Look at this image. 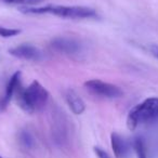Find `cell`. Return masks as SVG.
Instances as JSON below:
<instances>
[{
    "instance_id": "6da1fadb",
    "label": "cell",
    "mask_w": 158,
    "mask_h": 158,
    "mask_svg": "<svg viewBox=\"0 0 158 158\" xmlns=\"http://www.w3.org/2000/svg\"><path fill=\"white\" fill-rule=\"evenodd\" d=\"M14 94L19 106L29 114L42 110L49 99V92L37 80H34L27 88H22L20 85Z\"/></svg>"
},
{
    "instance_id": "7a4b0ae2",
    "label": "cell",
    "mask_w": 158,
    "mask_h": 158,
    "mask_svg": "<svg viewBox=\"0 0 158 158\" xmlns=\"http://www.w3.org/2000/svg\"><path fill=\"white\" fill-rule=\"evenodd\" d=\"M21 12L26 14H53L63 19H90L97 16L94 9L82 6H52L42 8H21Z\"/></svg>"
},
{
    "instance_id": "3957f363",
    "label": "cell",
    "mask_w": 158,
    "mask_h": 158,
    "mask_svg": "<svg viewBox=\"0 0 158 158\" xmlns=\"http://www.w3.org/2000/svg\"><path fill=\"white\" fill-rule=\"evenodd\" d=\"M158 118V98H149L135 105L127 117V127L134 130L140 123Z\"/></svg>"
},
{
    "instance_id": "277c9868",
    "label": "cell",
    "mask_w": 158,
    "mask_h": 158,
    "mask_svg": "<svg viewBox=\"0 0 158 158\" xmlns=\"http://www.w3.org/2000/svg\"><path fill=\"white\" fill-rule=\"evenodd\" d=\"M85 88L87 91L95 97L107 98V99H115L123 95V91L119 87L113 84L104 82L100 79H91L85 82Z\"/></svg>"
},
{
    "instance_id": "5b68a950",
    "label": "cell",
    "mask_w": 158,
    "mask_h": 158,
    "mask_svg": "<svg viewBox=\"0 0 158 158\" xmlns=\"http://www.w3.org/2000/svg\"><path fill=\"white\" fill-rule=\"evenodd\" d=\"M9 53L13 56L26 61H39L42 56L41 51L31 44H23L10 49Z\"/></svg>"
},
{
    "instance_id": "8992f818",
    "label": "cell",
    "mask_w": 158,
    "mask_h": 158,
    "mask_svg": "<svg viewBox=\"0 0 158 158\" xmlns=\"http://www.w3.org/2000/svg\"><path fill=\"white\" fill-rule=\"evenodd\" d=\"M52 48L55 51L64 54H76L80 50V44L73 38L56 37L52 40Z\"/></svg>"
},
{
    "instance_id": "52a82bcc",
    "label": "cell",
    "mask_w": 158,
    "mask_h": 158,
    "mask_svg": "<svg viewBox=\"0 0 158 158\" xmlns=\"http://www.w3.org/2000/svg\"><path fill=\"white\" fill-rule=\"evenodd\" d=\"M20 79H21V72L14 73L11 78H10L9 82H8L7 87H6L5 94L0 98V110H3L7 107L8 104H9L11 98L13 97L14 93H15L16 88L21 85Z\"/></svg>"
},
{
    "instance_id": "ba28073f",
    "label": "cell",
    "mask_w": 158,
    "mask_h": 158,
    "mask_svg": "<svg viewBox=\"0 0 158 158\" xmlns=\"http://www.w3.org/2000/svg\"><path fill=\"white\" fill-rule=\"evenodd\" d=\"M66 102L68 107L70 108L75 115H80L86 110V104L82 99L75 92L74 90H68L66 92Z\"/></svg>"
},
{
    "instance_id": "9c48e42d",
    "label": "cell",
    "mask_w": 158,
    "mask_h": 158,
    "mask_svg": "<svg viewBox=\"0 0 158 158\" xmlns=\"http://www.w3.org/2000/svg\"><path fill=\"white\" fill-rule=\"evenodd\" d=\"M110 143H112V148L114 152L116 158H126L128 154V144L126 140L120 134L112 133L110 135Z\"/></svg>"
},
{
    "instance_id": "30bf717a",
    "label": "cell",
    "mask_w": 158,
    "mask_h": 158,
    "mask_svg": "<svg viewBox=\"0 0 158 158\" xmlns=\"http://www.w3.org/2000/svg\"><path fill=\"white\" fill-rule=\"evenodd\" d=\"M134 151H135L138 158H147V149L145 142L143 141V139L136 138L133 142Z\"/></svg>"
},
{
    "instance_id": "8fae6325",
    "label": "cell",
    "mask_w": 158,
    "mask_h": 158,
    "mask_svg": "<svg viewBox=\"0 0 158 158\" xmlns=\"http://www.w3.org/2000/svg\"><path fill=\"white\" fill-rule=\"evenodd\" d=\"M20 143L24 148H31L34 145V139L29 132L23 131L20 134Z\"/></svg>"
},
{
    "instance_id": "7c38bea8",
    "label": "cell",
    "mask_w": 158,
    "mask_h": 158,
    "mask_svg": "<svg viewBox=\"0 0 158 158\" xmlns=\"http://www.w3.org/2000/svg\"><path fill=\"white\" fill-rule=\"evenodd\" d=\"M3 2L10 5H24V6H34L42 2L44 0H2Z\"/></svg>"
},
{
    "instance_id": "4fadbf2b",
    "label": "cell",
    "mask_w": 158,
    "mask_h": 158,
    "mask_svg": "<svg viewBox=\"0 0 158 158\" xmlns=\"http://www.w3.org/2000/svg\"><path fill=\"white\" fill-rule=\"evenodd\" d=\"M21 33L20 29L15 28H7V27H0V36L3 38H10L19 35Z\"/></svg>"
},
{
    "instance_id": "5bb4252c",
    "label": "cell",
    "mask_w": 158,
    "mask_h": 158,
    "mask_svg": "<svg viewBox=\"0 0 158 158\" xmlns=\"http://www.w3.org/2000/svg\"><path fill=\"white\" fill-rule=\"evenodd\" d=\"M94 153L97 154L98 158H110V155L100 147H94Z\"/></svg>"
},
{
    "instance_id": "9a60e30c",
    "label": "cell",
    "mask_w": 158,
    "mask_h": 158,
    "mask_svg": "<svg viewBox=\"0 0 158 158\" xmlns=\"http://www.w3.org/2000/svg\"><path fill=\"white\" fill-rule=\"evenodd\" d=\"M149 51H151V53L156 57V59H158V46L157 44H153V46L149 47Z\"/></svg>"
},
{
    "instance_id": "2e32d148",
    "label": "cell",
    "mask_w": 158,
    "mask_h": 158,
    "mask_svg": "<svg viewBox=\"0 0 158 158\" xmlns=\"http://www.w3.org/2000/svg\"><path fill=\"white\" fill-rule=\"evenodd\" d=\"M0 158H2V157H1V156H0Z\"/></svg>"
}]
</instances>
